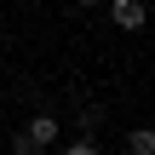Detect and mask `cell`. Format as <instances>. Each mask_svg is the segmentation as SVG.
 <instances>
[{
    "mask_svg": "<svg viewBox=\"0 0 155 155\" xmlns=\"http://www.w3.org/2000/svg\"><path fill=\"white\" fill-rule=\"evenodd\" d=\"M75 6H92V0H75Z\"/></svg>",
    "mask_w": 155,
    "mask_h": 155,
    "instance_id": "obj_5",
    "label": "cell"
},
{
    "mask_svg": "<svg viewBox=\"0 0 155 155\" xmlns=\"http://www.w3.org/2000/svg\"><path fill=\"white\" fill-rule=\"evenodd\" d=\"M23 138H29V144H35V150H46V144H52V138H58V121H52V115H35V121H29V132H23Z\"/></svg>",
    "mask_w": 155,
    "mask_h": 155,
    "instance_id": "obj_2",
    "label": "cell"
},
{
    "mask_svg": "<svg viewBox=\"0 0 155 155\" xmlns=\"http://www.w3.org/2000/svg\"><path fill=\"white\" fill-rule=\"evenodd\" d=\"M63 155H98V144H92V138H75V144H69Z\"/></svg>",
    "mask_w": 155,
    "mask_h": 155,
    "instance_id": "obj_4",
    "label": "cell"
},
{
    "mask_svg": "<svg viewBox=\"0 0 155 155\" xmlns=\"http://www.w3.org/2000/svg\"><path fill=\"white\" fill-rule=\"evenodd\" d=\"M127 144H132V155H155V132H150V127H138Z\"/></svg>",
    "mask_w": 155,
    "mask_h": 155,
    "instance_id": "obj_3",
    "label": "cell"
},
{
    "mask_svg": "<svg viewBox=\"0 0 155 155\" xmlns=\"http://www.w3.org/2000/svg\"><path fill=\"white\" fill-rule=\"evenodd\" d=\"M109 12H115V23H121V29H144V0H115Z\"/></svg>",
    "mask_w": 155,
    "mask_h": 155,
    "instance_id": "obj_1",
    "label": "cell"
}]
</instances>
